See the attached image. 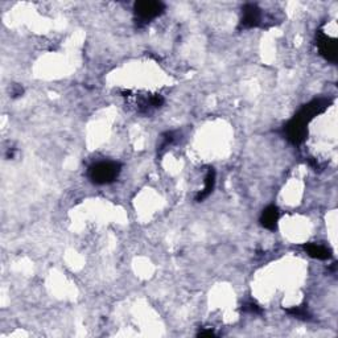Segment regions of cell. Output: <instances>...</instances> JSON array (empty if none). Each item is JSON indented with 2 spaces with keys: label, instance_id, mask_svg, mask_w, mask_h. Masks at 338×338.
<instances>
[{
  "label": "cell",
  "instance_id": "4",
  "mask_svg": "<svg viewBox=\"0 0 338 338\" xmlns=\"http://www.w3.org/2000/svg\"><path fill=\"white\" fill-rule=\"evenodd\" d=\"M305 248L309 252V255L315 256L317 259H327V258H329V251L324 246H321V244L312 243L308 244Z\"/></svg>",
  "mask_w": 338,
  "mask_h": 338
},
{
  "label": "cell",
  "instance_id": "1",
  "mask_svg": "<svg viewBox=\"0 0 338 338\" xmlns=\"http://www.w3.org/2000/svg\"><path fill=\"white\" fill-rule=\"evenodd\" d=\"M119 172L117 163H99L90 169V177L98 184H106L113 181Z\"/></svg>",
  "mask_w": 338,
  "mask_h": 338
},
{
  "label": "cell",
  "instance_id": "3",
  "mask_svg": "<svg viewBox=\"0 0 338 338\" xmlns=\"http://www.w3.org/2000/svg\"><path fill=\"white\" fill-rule=\"evenodd\" d=\"M278 217L279 213L278 210H276V207L270 206L263 213L262 222H263V225L266 226V227H268V229H274L275 225H276V222H278Z\"/></svg>",
  "mask_w": 338,
  "mask_h": 338
},
{
  "label": "cell",
  "instance_id": "2",
  "mask_svg": "<svg viewBox=\"0 0 338 338\" xmlns=\"http://www.w3.org/2000/svg\"><path fill=\"white\" fill-rule=\"evenodd\" d=\"M160 8H162V4L160 3H154V1H142V3H138L136 5V9H138V15L142 17V19H152L155 16L159 15L160 12Z\"/></svg>",
  "mask_w": 338,
  "mask_h": 338
}]
</instances>
